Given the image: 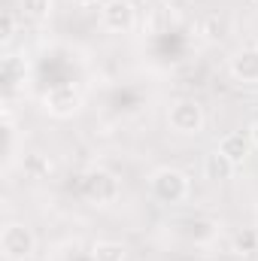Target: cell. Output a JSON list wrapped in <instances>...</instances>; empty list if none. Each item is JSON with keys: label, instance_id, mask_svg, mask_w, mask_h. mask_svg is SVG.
<instances>
[{"label": "cell", "instance_id": "6da1fadb", "mask_svg": "<svg viewBox=\"0 0 258 261\" xmlns=\"http://www.w3.org/2000/svg\"><path fill=\"white\" fill-rule=\"evenodd\" d=\"M149 192L158 203H183L192 195V179L176 167H155L149 176Z\"/></svg>", "mask_w": 258, "mask_h": 261}, {"label": "cell", "instance_id": "7a4b0ae2", "mask_svg": "<svg viewBox=\"0 0 258 261\" xmlns=\"http://www.w3.org/2000/svg\"><path fill=\"white\" fill-rule=\"evenodd\" d=\"M0 252L6 261H31L37 252V237L24 222H6L0 231Z\"/></svg>", "mask_w": 258, "mask_h": 261}, {"label": "cell", "instance_id": "3957f363", "mask_svg": "<svg viewBox=\"0 0 258 261\" xmlns=\"http://www.w3.org/2000/svg\"><path fill=\"white\" fill-rule=\"evenodd\" d=\"M167 125L173 134H183V137H197L203 125H207V116H203V107L194 100V97H179L167 107Z\"/></svg>", "mask_w": 258, "mask_h": 261}, {"label": "cell", "instance_id": "277c9868", "mask_svg": "<svg viewBox=\"0 0 258 261\" xmlns=\"http://www.w3.org/2000/svg\"><path fill=\"white\" fill-rule=\"evenodd\" d=\"M82 195L88 203H94V206H110V203H116L119 195H122V182L110 173V170H88L85 173V179H82Z\"/></svg>", "mask_w": 258, "mask_h": 261}, {"label": "cell", "instance_id": "5b68a950", "mask_svg": "<svg viewBox=\"0 0 258 261\" xmlns=\"http://www.w3.org/2000/svg\"><path fill=\"white\" fill-rule=\"evenodd\" d=\"M43 110L52 116V119H73L79 110H82V91L70 82L61 85H52L46 94H43Z\"/></svg>", "mask_w": 258, "mask_h": 261}, {"label": "cell", "instance_id": "8992f818", "mask_svg": "<svg viewBox=\"0 0 258 261\" xmlns=\"http://www.w3.org/2000/svg\"><path fill=\"white\" fill-rule=\"evenodd\" d=\"M100 24L110 34H131L137 28V9L131 0H104L100 3Z\"/></svg>", "mask_w": 258, "mask_h": 261}, {"label": "cell", "instance_id": "52a82bcc", "mask_svg": "<svg viewBox=\"0 0 258 261\" xmlns=\"http://www.w3.org/2000/svg\"><path fill=\"white\" fill-rule=\"evenodd\" d=\"M231 76L243 85H258V46H243L231 55Z\"/></svg>", "mask_w": 258, "mask_h": 261}, {"label": "cell", "instance_id": "ba28073f", "mask_svg": "<svg viewBox=\"0 0 258 261\" xmlns=\"http://www.w3.org/2000/svg\"><path fill=\"white\" fill-rule=\"evenodd\" d=\"M222 155H228L237 167H243L246 161H249V155H252V140H249V130L243 134V130H231V134H225L222 140H219V146H216Z\"/></svg>", "mask_w": 258, "mask_h": 261}, {"label": "cell", "instance_id": "9c48e42d", "mask_svg": "<svg viewBox=\"0 0 258 261\" xmlns=\"http://www.w3.org/2000/svg\"><path fill=\"white\" fill-rule=\"evenodd\" d=\"M234 173H237V164L228 155H222L219 149H213V152L203 155V176L210 182H228Z\"/></svg>", "mask_w": 258, "mask_h": 261}, {"label": "cell", "instance_id": "30bf717a", "mask_svg": "<svg viewBox=\"0 0 258 261\" xmlns=\"http://www.w3.org/2000/svg\"><path fill=\"white\" fill-rule=\"evenodd\" d=\"M128 249L119 240H94L91 243V261H125Z\"/></svg>", "mask_w": 258, "mask_h": 261}, {"label": "cell", "instance_id": "8fae6325", "mask_svg": "<svg viewBox=\"0 0 258 261\" xmlns=\"http://www.w3.org/2000/svg\"><path fill=\"white\" fill-rule=\"evenodd\" d=\"M18 3L31 21H49L55 12V0H18Z\"/></svg>", "mask_w": 258, "mask_h": 261}, {"label": "cell", "instance_id": "7c38bea8", "mask_svg": "<svg viewBox=\"0 0 258 261\" xmlns=\"http://www.w3.org/2000/svg\"><path fill=\"white\" fill-rule=\"evenodd\" d=\"M225 31H228V24H225L222 15H207L200 21V34H203L207 43H222L225 40Z\"/></svg>", "mask_w": 258, "mask_h": 261}, {"label": "cell", "instance_id": "4fadbf2b", "mask_svg": "<svg viewBox=\"0 0 258 261\" xmlns=\"http://www.w3.org/2000/svg\"><path fill=\"white\" fill-rule=\"evenodd\" d=\"M258 249V228H246L234 237V252L237 255H252Z\"/></svg>", "mask_w": 258, "mask_h": 261}, {"label": "cell", "instance_id": "5bb4252c", "mask_svg": "<svg viewBox=\"0 0 258 261\" xmlns=\"http://www.w3.org/2000/svg\"><path fill=\"white\" fill-rule=\"evenodd\" d=\"M24 173H31L34 179H43V176L52 173V161H46L40 152H34V155L24 158Z\"/></svg>", "mask_w": 258, "mask_h": 261}, {"label": "cell", "instance_id": "9a60e30c", "mask_svg": "<svg viewBox=\"0 0 258 261\" xmlns=\"http://www.w3.org/2000/svg\"><path fill=\"white\" fill-rule=\"evenodd\" d=\"M12 37H15V18H12V12H3V18H0V43L6 46Z\"/></svg>", "mask_w": 258, "mask_h": 261}, {"label": "cell", "instance_id": "2e32d148", "mask_svg": "<svg viewBox=\"0 0 258 261\" xmlns=\"http://www.w3.org/2000/svg\"><path fill=\"white\" fill-rule=\"evenodd\" d=\"M100 0H73V6H79V9H91V6H97Z\"/></svg>", "mask_w": 258, "mask_h": 261}, {"label": "cell", "instance_id": "e0dca14e", "mask_svg": "<svg viewBox=\"0 0 258 261\" xmlns=\"http://www.w3.org/2000/svg\"><path fill=\"white\" fill-rule=\"evenodd\" d=\"M249 140H252V146L258 149V119L252 122V125H249Z\"/></svg>", "mask_w": 258, "mask_h": 261}, {"label": "cell", "instance_id": "ac0fdd59", "mask_svg": "<svg viewBox=\"0 0 258 261\" xmlns=\"http://www.w3.org/2000/svg\"><path fill=\"white\" fill-rule=\"evenodd\" d=\"M255 228H258V210H255Z\"/></svg>", "mask_w": 258, "mask_h": 261}, {"label": "cell", "instance_id": "d6986e66", "mask_svg": "<svg viewBox=\"0 0 258 261\" xmlns=\"http://www.w3.org/2000/svg\"><path fill=\"white\" fill-rule=\"evenodd\" d=\"M164 3H179V0H164Z\"/></svg>", "mask_w": 258, "mask_h": 261}]
</instances>
